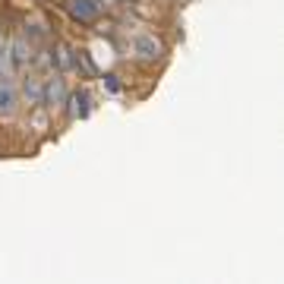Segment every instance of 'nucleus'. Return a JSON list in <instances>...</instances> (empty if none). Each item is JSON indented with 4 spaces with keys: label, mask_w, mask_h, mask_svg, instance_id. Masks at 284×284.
I'll return each mask as SVG.
<instances>
[{
    "label": "nucleus",
    "mask_w": 284,
    "mask_h": 284,
    "mask_svg": "<svg viewBox=\"0 0 284 284\" xmlns=\"http://www.w3.org/2000/svg\"><path fill=\"white\" fill-rule=\"evenodd\" d=\"M66 10H69V16H73L76 22L89 26V22H95L101 16V0H69Z\"/></svg>",
    "instance_id": "1"
},
{
    "label": "nucleus",
    "mask_w": 284,
    "mask_h": 284,
    "mask_svg": "<svg viewBox=\"0 0 284 284\" xmlns=\"http://www.w3.org/2000/svg\"><path fill=\"white\" fill-rule=\"evenodd\" d=\"M63 101H66V82H63L60 73H57L41 86V104H47V108H60Z\"/></svg>",
    "instance_id": "2"
},
{
    "label": "nucleus",
    "mask_w": 284,
    "mask_h": 284,
    "mask_svg": "<svg viewBox=\"0 0 284 284\" xmlns=\"http://www.w3.org/2000/svg\"><path fill=\"white\" fill-rule=\"evenodd\" d=\"M66 117L69 120H82V117H89L92 111V98H89V92H73V95H66Z\"/></svg>",
    "instance_id": "3"
},
{
    "label": "nucleus",
    "mask_w": 284,
    "mask_h": 284,
    "mask_svg": "<svg viewBox=\"0 0 284 284\" xmlns=\"http://www.w3.org/2000/svg\"><path fill=\"white\" fill-rule=\"evenodd\" d=\"M133 51L142 57V60H158V57L164 54V44L155 38V35H139V38L133 41Z\"/></svg>",
    "instance_id": "4"
},
{
    "label": "nucleus",
    "mask_w": 284,
    "mask_h": 284,
    "mask_svg": "<svg viewBox=\"0 0 284 284\" xmlns=\"http://www.w3.org/2000/svg\"><path fill=\"white\" fill-rule=\"evenodd\" d=\"M13 111H16V86L10 82V76H0V114Z\"/></svg>",
    "instance_id": "5"
},
{
    "label": "nucleus",
    "mask_w": 284,
    "mask_h": 284,
    "mask_svg": "<svg viewBox=\"0 0 284 284\" xmlns=\"http://www.w3.org/2000/svg\"><path fill=\"white\" fill-rule=\"evenodd\" d=\"M10 57H13L16 66L32 63V44H29L26 38H13V44H10Z\"/></svg>",
    "instance_id": "6"
},
{
    "label": "nucleus",
    "mask_w": 284,
    "mask_h": 284,
    "mask_svg": "<svg viewBox=\"0 0 284 284\" xmlns=\"http://www.w3.org/2000/svg\"><path fill=\"white\" fill-rule=\"evenodd\" d=\"M51 60L57 63V69H60V73H63V69H69V66H76V63H73V51H69L66 44H57V47H54V57H51Z\"/></svg>",
    "instance_id": "7"
},
{
    "label": "nucleus",
    "mask_w": 284,
    "mask_h": 284,
    "mask_svg": "<svg viewBox=\"0 0 284 284\" xmlns=\"http://www.w3.org/2000/svg\"><path fill=\"white\" fill-rule=\"evenodd\" d=\"M10 66H13V57H10V44L0 38V76H10Z\"/></svg>",
    "instance_id": "8"
},
{
    "label": "nucleus",
    "mask_w": 284,
    "mask_h": 284,
    "mask_svg": "<svg viewBox=\"0 0 284 284\" xmlns=\"http://www.w3.org/2000/svg\"><path fill=\"white\" fill-rule=\"evenodd\" d=\"M73 63H76V66H82V69H86L89 76H95V73H98V69H95V63H92V57H89V51H76Z\"/></svg>",
    "instance_id": "9"
},
{
    "label": "nucleus",
    "mask_w": 284,
    "mask_h": 284,
    "mask_svg": "<svg viewBox=\"0 0 284 284\" xmlns=\"http://www.w3.org/2000/svg\"><path fill=\"white\" fill-rule=\"evenodd\" d=\"M22 92H26V98H32V101H41V86H35L32 79H26V82H22Z\"/></svg>",
    "instance_id": "10"
},
{
    "label": "nucleus",
    "mask_w": 284,
    "mask_h": 284,
    "mask_svg": "<svg viewBox=\"0 0 284 284\" xmlns=\"http://www.w3.org/2000/svg\"><path fill=\"white\" fill-rule=\"evenodd\" d=\"M104 86H108V92H120V79H117V76H104Z\"/></svg>",
    "instance_id": "11"
}]
</instances>
